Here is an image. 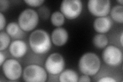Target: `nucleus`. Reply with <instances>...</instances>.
I'll list each match as a JSON object with an SVG mask.
<instances>
[{"label":"nucleus","instance_id":"f257e3e1","mask_svg":"<svg viewBox=\"0 0 123 82\" xmlns=\"http://www.w3.org/2000/svg\"><path fill=\"white\" fill-rule=\"evenodd\" d=\"M29 43L31 49L37 54H44L50 50L51 47L50 37L47 32L37 29L30 34Z\"/></svg>","mask_w":123,"mask_h":82},{"label":"nucleus","instance_id":"f03ea898","mask_svg":"<svg viewBox=\"0 0 123 82\" xmlns=\"http://www.w3.org/2000/svg\"><path fill=\"white\" fill-rule=\"evenodd\" d=\"M78 66L80 71L82 73L93 76L98 72L101 67V60L95 53L87 52L80 57Z\"/></svg>","mask_w":123,"mask_h":82},{"label":"nucleus","instance_id":"7ed1b4c3","mask_svg":"<svg viewBox=\"0 0 123 82\" xmlns=\"http://www.w3.org/2000/svg\"><path fill=\"white\" fill-rule=\"evenodd\" d=\"M39 21V16L36 10L26 9L18 18V24L24 32H30L36 28Z\"/></svg>","mask_w":123,"mask_h":82},{"label":"nucleus","instance_id":"20e7f679","mask_svg":"<svg viewBox=\"0 0 123 82\" xmlns=\"http://www.w3.org/2000/svg\"><path fill=\"white\" fill-rule=\"evenodd\" d=\"M23 77L26 82H44L47 79V74L41 66L32 64L27 66L24 69Z\"/></svg>","mask_w":123,"mask_h":82},{"label":"nucleus","instance_id":"39448f33","mask_svg":"<svg viewBox=\"0 0 123 82\" xmlns=\"http://www.w3.org/2000/svg\"><path fill=\"white\" fill-rule=\"evenodd\" d=\"M83 9V4L80 0H64L60 6L61 12L69 19L78 18Z\"/></svg>","mask_w":123,"mask_h":82},{"label":"nucleus","instance_id":"423d86ee","mask_svg":"<svg viewBox=\"0 0 123 82\" xmlns=\"http://www.w3.org/2000/svg\"><path fill=\"white\" fill-rule=\"evenodd\" d=\"M65 60L63 57L59 53L51 54L46 59L45 67L47 71L53 75L61 73L65 68Z\"/></svg>","mask_w":123,"mask_h":82},{"label":"nucleus","instance_id":"0eeeda50","mask_svg":"<svg viewBox=\"0 0 123 82\" xmlns=\"http://www.w3.org/2000/svg\"><path fill=\"white\" fill-rule=\"evenodd\" d=\"M102 58L105 63L110 66H117L123 62V53L117 47L110 45L107 46L102 53Z\"/></svg>","mask_w":123,"mask_h":82},{"label":"nucleus","instance_id":"6e6552de","mask_svg":"<svg viewBox=\"0 0 123 82\" xmlns=\"http://www.w3.org/2000/svg\"><path fill=\"white\" fill-rule=\"evenodd\" d=\"M2 66L4 75L8 80L15 81L21 77L22 73V66L16 60L12 58L7 60Z\"/></svg>","mask_w":123,"mask_h":82},{"label":"nucleus","instance_id":"1a4fd4ad","mask_svg":"<svg viewBox=\"0 0 123 82\" xmlns=\"http://www.w3.org/2000/svg\"><path fill=\"white\" fill-rule=\"evenodd\" d=\"M87 6L89 12L98 17H106L110 11L109 0H89Z\"/></svg>","mask_w":123,"mask_h":82},{"label":"nucleus","instance_id":"9d476101","mask_svg":"<svg viewBox=\"0 0 123 82\" xmlns=\"http://www.w3.org/2000/svg\"><path fill=\"white\" fill-rule=\"evenodd\" d=\"M51 38L54 45L59 47L62 46L68 41V33L64 28L57 27L52 31Z\"/></svg>","mask_w":123,"mask_h":82},{"label":"nucleus","instance_id":"9b49d317","mask_svg":"<svg viewBox=\"0 0 123 82\" xmlns=\"http://www.w3.org/2000/svg\"><path fill=\"white\" fill-rule=\"evenodd\" d=\"M9 50L10 54L13 57L20 58L25 55L27 51V46L23 41L17 40L11 43Z\"/></svg>","mask_w":123,"mask_h":82},{"label":"nucleus","instance_id":"f8f14e48","mask_svg":"<svg viewBox=\"0 0 123 82\" xmlns=\"http://www.w3.org/2000/svg\"><path fill=\"white\" fill-rule=\"evenodd\" d=\"M93 28L99 33H105L110 30L112 26V21L108 17H98L93 22Z\"/></svg>","mask_w":123,"mask_h":82},{"label":"nucleus","instance_id":"ddd939ff","mask_svg":"<svg viewBox=\"0 0 123 82\" xmlns=\"http://www.w3.org/2000/svg\"><path fill=\"white\" fill-rule=\"evenodd\" d=\"M6 32L9 36L14 38H21L24 34L18 24L16 22H10L6 26Z\"/></svg>","mask_w":123,"mask_h":82},{"label":"nucleus","instance_id":"4468645a","mask_svg":"<svg viewBox=\"0 0 123 82\" xmlns=\"http://www.w3.org/2000/svg\"><path fill=\"white\" fill-rule=\"evenodd\" d=\"M79 76L77 73L72 69H66L60 74L59 81L61 82H77Z\"/></svg>","mask_w":123,"mask_h":82},{"label":"nucleus","instance_id":"2eb2a0df","mask_svg":"<svg viewBox=\"0 0 123 82\" xmlns=\"http://www.w3.org/2000/svg\"><path fill=\"white\" fill-rule=\"evenodd\" d=\"M92 42L95 47L102 49L106 47L108 44V39L104 34L98 33L93 37Z\"/></svg>","mask_w":123,"mask_h":82},{"label":"nucleus","instance_id":"dca6fc26","mask_svg":"<svg viewBox=\"0 0 123 82\" xmlns=\"http://www.w3.org/2000/svg\"><path fill=\"white\" fill-rule=\"evenodd\" d=\"M111 17L113 20L119 23L123 22V6L116 5L112 8L110 12Z\"/></svg>","mask_w":123,"mask_h":82},{"label":"nucleus","instance_id":"f3484780","mask_svg":"<svg viewBox=\"0 0 123 82\" xmlns=\"http://www.w3.org/2000/svg\"><path fill=\"white\" fill-rule=\"evenodd\" d=\"M51 22L55 26L60 27L65 23V17L61 11H55L51 15Z\"/></svg>","mask_w":123,"mask_h":82},{"label":"nucleus","instance_id":"a211bd4d","mask_svg":"<svg viewBox=\"0 0 123 82\" xmlns=\"http://www.w3.org/2000/svg\"><path fill=\"white\" fill-rule=\"evenodd\" d=\"M10 38L7 32H1L0 33V50H5L10 45Z\"/></svg>","mask_w":123,"mask_h":82},{"label":"nucleus","instance_id":"6ab92c4d","mask_svg":"<svg viewBox=\"0 0 123 82\" xmlns=\"http://www.w3.org/2000/svg\"><path fill=\"white\" fill-rule=\"evenodd\" d=\"M37 13L38 16L43 19H48L50 16V14L48 7L46 6H43L38 8Z\"/></svg>","mask_w":123,"mask_h":82},{"label":"nucleus","instance_id":"aec40b11","mask_svg":"<svg viewBox=\"0 0 123 82\" xmlns=\"http://www.w3.org/2000/svg\"><path fill=\"white\" fill-rule=\"evenodd\" d=\"M45 1L44 0H25V2L27 4L32 7H38L42 5Z\"/></svg>","mask_w":123,"mask_h":82},{"label":"nucleus","instance_id":"412c9836","mask_svg":"<svg viewBox=\"0 0 123 82\" xmlns=\"http://www.w3.org/2000/svg\"><path fill=\"white\" fill-rule=\"evenodd\" d=\"M9 7V2L6 0H1L0 1V11L1 13L5 11Z\"/></svg>","mask_w":123,"mask_h":82},{"label":"nucleus","instance_id":"4be33fe9","mask_svg":"<svg viewBox=\"0 0 123 82\" xmlns=\"http://www.w3.org/2000/svg\"><path fill=\"white\" fill-rule=\"evenodd\" d=\"M6 19L2 13H0V30L2 31L6 25Z\"/></svg>","mask_w":123,"mask_h":82},{"label":"nucleus","instance_id":"5701e85b","mask_svg":"<svg viewBox=\"0 0 123 82\" xmlns=\"http://www.w3.org/2000/svg\"><path fill=\"white\" fill-rule=\"evenodd\" d=\"M99 82H116L117 81L114 79L113 77L110 76H105L102 77L98 81Z\"/></svg>","mask_w":123,"mask_h":82},{"label":"nucleus","instance_id":"b1692460","mask_svg":"<svg viewBox=\"0 0 123 82\" xmlns=\"http://www.w3.org/2000/svg\"><path fill=\"white\" fill-rule=\"evenodd\" d=\"M78 82H91V79L89 77V76H87L86 75H84L83 76H81L80 77H79Z\"/></svg>","mask_w":123,"mask_h":82},{"label":"nucleus","instance_id":"393cba45","mask_svg":"<svg viewBox=\"0 0 123 82\" xmlns=\"http://www.w3.org/2000/svg\"><path fill=\"white\" fill-rule=\"evenodd\" d=\"M5 56L4 55L2 51H1L0 52V65L1 66H2V65L3 64V63H4V62L5 61Z\"/></svg>","mask_w":123,"mask_h":82},{"label":"nucleus","instance_id":"a878e982","mask_svg":"<svg viewBox=\"0 0 123 82\" xmlns=\"http://www.w3.org/2000/svg\"><path fill=\"white\" fill-rule=\"evenodd\" d=\"M123 33L122 32L121 33V37H120V43H121V44L122 46H123Z\"/></svg>","mask_w":123,"mask_h":82},{"label":"nucleus","instance_id":"bb28decb","mask_svg":"<svg viewBox=\"0 0 123 82\" xmlns=\"http://www.w3.org/2000/svg\"><path fill=\"white\" fill-rule=\"evenodd\" d=\"M117 2H118V3H120L121 5H123V0H119V1H117Z\"/></svg>","mask_w":123,"mask_h":82}]
</instances>
